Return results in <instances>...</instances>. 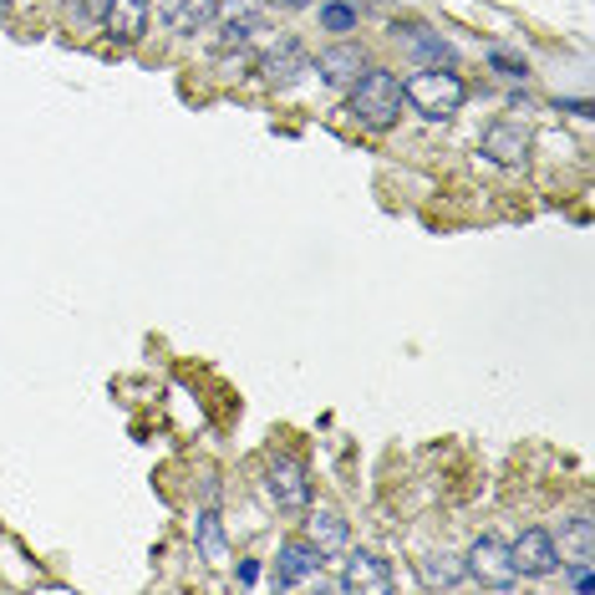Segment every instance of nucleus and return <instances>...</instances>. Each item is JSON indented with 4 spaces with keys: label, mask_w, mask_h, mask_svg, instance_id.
I'll return each instance as SVG.
<instances>
[{
    "label": "nucleus",
    "mask_w": 595,
    "mask_h": 595,
    "mask_svg": "<svg viewBox=\"0 0 595 595\" xmlns=\"http://www.w3.org/2000/svg\"><path fill=\"white\" fill-rule=\"evenodd\" d=\"M463 570H468L478 585H493V591H509V585L520 581V575H514V560H509V545L504 539H493V535H484V539L468 545Z\"/></svg>",
    "instance_id": "nucleus-5"
},
{
    "label": "nucleus",
    "mask_w": 595,
    "mask_h": 595,
    "mask_svg": "<svg viewBox=\"0 0 595 595\" xmlns=\"http://www.w3.org/2000/svg\"><path fill=\"white\" fill-rule=\"evenodd\" d=\"M260 581V566H254V560H245V566H239V585H254Z\"/></svg>",
    "instance_id": "nucleus-22"
},
{
    "label": "nucleus",
    "mask_w": 595,
    "mask_h": 595,
    "mask_svg": "<svg viewBox=\"0 0 595 595\" xmlns=\"http://www.w3.org/2000/svg\"><path fill=\"white\" fill-rule=\"evenodd\" d=\"M67 5H72V21H76V26H97V21H103V5H107V0H67Z\"/></svg>",
    "instance_id": "nucleus-20"
},
{
    "label": "nucleus",
    "mask_w": 595,
    "mask_h": 595,
    "mask_svg": "<svg viewBox=\"0 0 595 595\" xmlns=\"http://www.w3.org/2000/svg\"><path fill=\"white\" fill-rule=\"evenodd\" d=\"M342 591H357V595H388L392 591V566L372 550H357L346 560V575H342Z\"/></svg>",
    "instance_id": "nucleus-9"
},
{
    "label": "nucleus",
    "mask_w": 595,
    "mask_h": 595,
    "mask_svg": "<svg viewBox=\"0 0 595 595\" xmlns=\"http://www.w3.org/2000/svg\"><path fill=\"white\" fill-rule=\"evenodd\" d=\"M423 581L428 585H459L463 581V560H453V555H428V560H423Z\"/></svg>",
    "instance_id": "nucleus-17"
},
{
    "label": "nucleus",
    "mask_w": 595,
    "mask_h": 595,
    "mask_svg": "<svg viewBox=\"0 0 595 595\" xmlns=\"http://www.w3.org/2000/svg\"><path fill=\"white\" fill-rule=\"evenodd\" d=\"M560 112H575V118H591V103H585V97H575V103H560Z\"/></svg>",
    "instance_id": "nucleus-21"
},
{
    "label": "nucleus",
    "mask_w": 595,
    "mask_h": 595,
    "mask_svg": "<svg viewBox=\"0 0 595 595\" xmlns=\"http://www.w3.org/2000/svg\"><path fill=\"white\" fill-rule=\"evenodd\" d=\"M194 545H199V555H204L209 566H229V539H224V520L214 514V509H199Z\"/></svg>",
    "instance_id": "nucleus-16"
},
{
    "label": "nucleus",
    "mask_w": 595,
    "mask_h": 595,
    "mask_svg": "<svg viewBox=\"0 0 595 595\" xmlns=\"http://www.w3.org/2000/svg\"><path fill=\"white\" fill-rule=\"evenodd\" d=\"M321 26L336 31V36L357 31V5H346V0H331V5H321Z\"/></svg>",
    "instance_id": "nucleus-18"
},
{
    "label": "nucleus",
    "mask_w": 595,
    "mask_h": 595,
    "mask_svg": "<svg viewBox=\"0 0 595 595\" xmlns=\"http://www.w3.org/2000/svg\"><path fill=\"white\" fill-rule=\"evenodd\" d=\"M321 566H326V555L316 550L311 539H285L281 555H275V570H281V585H306L321 575Z\"/></svg>",
    "instance_id": "nucleus-10"
},
{
    "label": "nucleus",
    "mask_w": 595,
    "mask_h": 595,
    "mask_svg": "<svg viewBox=\"0 0 595 595\" xmlns=\"http://www.w3.org/2000/svg\"><path fill=\"white\" fill-rule=\"evenodd\" d=\"M97 26H103V36L112 46H133L148 31V0H107Z\"/></svg>",
    "instance_id": "nucleus-7"
},
{
    "label": "nucleus",
    "mask_w": 595,
    "mask_h": 595,
    "mask_svg": "<svg viewBox=\"0 0 595 595\" xmlns=\"http://www.w3.org/2000/svg\"><path fill=\"white\" fill-rule=\"evenodd\" d=\"M311 72H321L331 87H352V82L367 72V57H361V46L342 41V46H326V51L311 61Z\"/></svg>",
    "instance_id": "nucleus-11"
},
{
    "label": "nucleus",
    "mask_w": 595,
    "mask_h": 595,
    "mask_svg": "<svg viewBox=\"0 0 595 595\" xmlns=\"http://www.w3.org/2000/svg\"><path fill=\"white\" fill-rule=\"evenodd\" d=\"M346 92H352V97H346V112H352V122L367 128V133H388V128H397L402 107H407L402 82L392 72H377V67H367Z\"/></svg>",
    "instance_id": "nucleus-1"
},
{
    "label": "nucleus",
    "mask_w": 595,
    "mask_h": 595,
    "mask_svg": "<svg viewBox=\"0 0 595 595\" xmlns=\"http://www.w3.org/2000/svg\"><path fill=\"white\" fill-rule=\"evenodd\" d=\"M260 493H265L275 509H285V514H300V509H311V478H306V463L290 459V453H275V459L265 463Z\"/></svg>",
    "instance_id": "nucleus-3"
},
{
    "label": "nucleus",
    "mask_w": 595,
    "mask_h": 595,
    "mask_svg": "<svg viewBox=\"0 0 595 595\" xmlns=\"http://www.w3.org/2000/svg\"><path fill=\"white\" fill-rule=\"evenodd\" d=\"M270 5H290V11H306L311 0H270Z\"/></svg>",
    "instance_id": "nucleus-23"
},
{
    "label": "nucleus",
    "mask_w": 595,
    "mask_h": 595,
    "mask_svg": "<svg viewBox=\"0 0 595 595\" xmlns=\"http://www.w3.org/2000/svg\"><path fill=\"white\" fill-rule=\"evenodd\" d=\"M402 97L428 122H448L463 107L468 87H463V76H453V67H423V72H413L402 82Z\"/></svg>",
    "instance_id": "nucleus-2"
},
{
    "label": "nucleus",
    "mask_w": 595,
    "mask_h": 595,
    "mask_svg": "<svg viewBox=\"0 0 595 595\" xmlns=\"http://www.w3.org/2000/svg\"><path fill=\"white\" fill-rule=\"evenodd\" d=\"M555 550H560V566H595V520H591V514L566 520Z\"/></svg>",
    "instance_id": "nucleus-14"
},
{
    "label": "nucleus",
    "mask_w": 595,
    "mask_h": 595,
    "mask_svg": "<svg viewBox=\"0 0 595 595\" xmlns=\"http://www.w3.org/2000/svg\"><path fill=\"white\" fill-rule=\"evenodd\" d=\"M509 560H514V575H529V581H545L560 570V550H555L550 529H524L514 545H509Z\"/></svg>",
    "instance_id": "nucleus-6"
},
{
    "label": "nucleus",
    "mask_w": 595,
    "mask_h": 595,
    "mask_svg": "<svg viewBox=\"0 0 595 595\" xmlns=\"http://www.w3.org/2000/svg\"><path fill=\"white\" fill-rule=\"evenodd\" d=\"M158 15L179 36H194V31H209L219 21V0H158Z\"/></svg>",
    "instance_id": "nucleus-12"
},
{
    "label": "nucleus",
    "mask_w": 595,
    "mask_h": 595,
    "mask_svg": "<svg viewBox=\"0 0 595 595\" xmlns=\"http://www.w3.org/2000/svg\"><path fill=\"white\" fill-rule=\"evenodd\" d=\"M392 36H397L413 57L428 61V67H453V61H459V51H453V46H448L438 31H428V26H392Z\"/></svg>",
    "instance_id": "nucleus-15"
},
{
    "label": "nucleus",
    "mask_w": 595,
    "mask_h": 595,
    "mask_svg": "<svg viewBox=\"0 0 595 595\" xmlns=\"http://www.w3.org/2000/svg\"><path fill=\"white\" fill-rule=\"evenodd\" d=\"M489 67L499 76H529V61L524 57H509V51H489Z\"/></svg>",
    "instance_id": "nucleus-19"
},
{
    "label": "nucleus",
    "mask_w": 595,
    "mask_h": 595,
    "mask_svg": "<svg viewBox=\"0 0 595 595\" xmlns=\"http://www.w3.org/2000/svg\"><path fill=\"white\" fill-rule=\"evenodd\" d=\"M306 539H311L321 555H342L346 550V539H352V529H346V520L336 514V509L326 504H316L311 514H306Z\"/></svg>",
    "instance_id": "nucleus-13"
},
{
    "label": "nucleus",
    "mask_w": 595,
    "mask_h": 595,
    "mask_svg": "<svg viewBox=\"0 0 595 595\" xmlns=\"http://www.w3.org/2000/svg\"><path fill=\"white\" fill-rule=\"evenodd\" d=\"M260 72H265L270 87H290V82H300V76L311 72V51L285 36V41H275L265 57H260Z\"/></svg>",
    "instance_id": "nucleus-8"
},
{
    "label": "nucleus",
    "mask_w": 595,
    "mask_h": 595,
    "mask_svg": "<svg viewBox=\"0 0 595 595\" xmlns=\"http://www.w3.org/2000/svg\"><path fill=\"white\" fill-rule=\"evenodd\" d=\"M478 153L484 158H493L499 168H524L529 164V128H524L520 118H499L484 128V138H478Z\"/></svg>",
    "instance_id": "nucleus-4"
}]
</instances>
